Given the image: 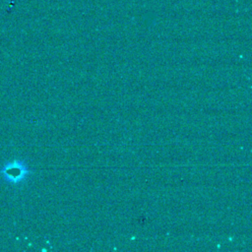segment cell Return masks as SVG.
I'll list each match as a JSON object with an SVG mask.
<instances>
[{
    "mask_svg": "<svg viewBox=\"0 0 252 252\" xmlns=\"http://www.w3.org/2000/svg\"><path fill=\"white\" fill-rule=\"evenodd\" d=\"M1 174L3 178L10 183H19L27 175V167L18 160L9 162L1 168Z\"/></svg>",
    "mask_w": 252,
    "mask_h": 252,
    "instance_id": "obj_1",
    "label": "cell"
}]
</instances>
